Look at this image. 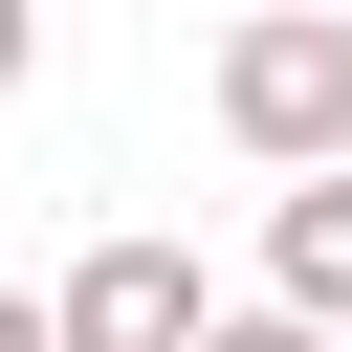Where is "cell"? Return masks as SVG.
<instances>
[{"label": "cell", "mask_w": 352, "mask_h": 352, "mask_svg": "<svg viewBox=\"0 0 352 352\" xmlns=\"http://www.w3.org/2000/svg\"><path fill=\"white\" fill-rule=\"evenodd\" d=\"M220 132H242L264 176H352V22L242 0V22H220Z\"/></svg>", "instance_id": "1"}, {"label": "cell", "mask_w": 352, "mask_h": 352, "mask_svg": "<svg viewBox=\"0 0 352 352\" xmlns=\"http://www.w3.org/2000/svg\"><path fill=\"white\" fill-rule=\"evenodd\" d=\"M264 308L352 352V176H286V198H264Z\"/></svg>", "instance_id": "3"}, {"label": "cell", "mask_w": 352, "mask_h": 352, "mask_svg": "<svg viewBox=\"0 0 352 352\" xmlns=\"http://www.w3.org/2000/svg\"><path fill=\"white\" fill-rule=\"evenodd\" d=\"M220 352H330V330H286V308H220Z\"/></svg>", "instance_id": "6"}, {"label": "cell", "mask_w": 352, "mask_h": 352, "mask_svg": "<svg viewBox=\"0 0 352 352\" xmlns=\"http://www.w3.org/2000/svg\"><path fill=\"white\" fill-rule=\"evenodd\" d=\"M22 66H44V0H0V110H22Z\"/></svg>", "instance_id": "5"}, {"label": "cell", "mask_w": 352, "mask_h": 352, "mask_svg": "<svg viewBox=\"0 0 352 352\" xmlns=\"http://www.w3.org/2000/svg\"><path fill=\"white\" fill-rule=\"evenodd\" d=\"M308 22H352V0H308Z\"/></svg>", "instance_id": "7"}, {"label": "cell", "mask_w": 352, "mask_h": 352, "mask_svg": "<svg viewBox=\"0 0 352 352\" xmlns=\"http://www.w3.org/2000/svg\"><path fill=\"white\" fill-rule=\"evenodd\" d=\"M44 308H66V352H220V286H198V242H154V220H132V242H88Z\"/></svg>", "instance_id": "2"}, {"label": "cell", "mask_w": 352, "mask_h": 352, "mask_svg": "<svg viewBox=\"0 0 352 352\" xmlns=\"http://www.w3.org/2000/svg\"><path fill=\"white\" fill-rule=\"evenodd\" d=\"M0 352H66V308H44V286H0Z\"/></svg>", "instance_id": "4"}]
</instances>
